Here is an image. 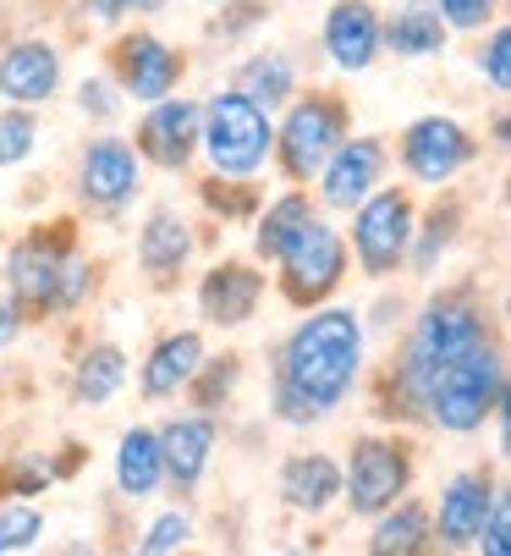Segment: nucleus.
<instances>
[{"instance_id": "f257e3e1", "label": "nucleus", "mask_w": 511, "mask_h": 556, "mask_svg": "<svg viewBox=\"0 0 511 556\" xmlns=\"http://www.w3.org/2000/svg\"><path fill=\"white\" fill-rule=\"evenodd\" d=\"M358 364H363V331L347 308H324L314 320H303L281 353V380H276L281 419L303 425L330 414L353 391Z\"/></svg>"}, {"instance_id": "f03ea898", "label": "nucleus", "mask_w": 511, "mask_h": 556, "mask_svg": "<svg viewBox=\"0 0 511 556\" xmlns=\"http://www.w3.org/2000/svg\"><path fill=\"white\" fill-rule=\"evenodd\" d=\"M418 403L430 408V419L440 430H457V435L462 430H478L489 419V408L500 403V358L478 342L473 353H462L457 364H446Z\"/></svg>"}, {"instance_id": "7ed1b4c3", "label": "nucleus", "mask_w": 511, "mask_h": 556, "mask_svg": "<svg viewBox=\"0 0 511 556\" xmlns=\"http://www.w3.org/2000/svg\"><path fill=\"white\" fill-rule=\"evenodd\" d=\"M484 342V320H478V308L473 303H435L430 314L418 320V331H412V342H407V358H401V386H407V396H423L430 391V380L446 369V364H457L462 353H473Z\"/></svg>"}, {"instance_id": "20e7f679", "label": "nucleus", "mask_w": 511, "mask_h": 556, "mask_svg": "<svg viewBox=\"0 0 511 556\" xmlns=\"http://www.w3.org/2000/svg\"><path fill=\"white\" fill-rule=\"evenodd\" d=\"M270 143H276V132H270L265 105H253L242 89L209 100V116H204V149H209L215 172H226V177L259 172V166H265V154H270Z\"/></svg>"}, {"instance_id": "39448f33", "label": "nucleus", "mask_w": 511, "mask_h": 556, "mask_svg": "<svg viewBox=\"0 0 511 556\" xmlns=\"http://www.w3.org/2000/svg\"><path fill=\"white\" fill-rule=\"evenodd\" d=\"M276 260L286 265V292H292L297 303L324 298V292L341 281V265H347V254H341V237H335L324 220H314V215L292 231V243H286Z\"/></svg>"}, {"instance_id": "423d86ee", "label": "nucleus", "mask_w": 511, "mask_h": 556, "mask_svg": "<svg viewBox=\"0 0 511 556\" xmlns=\"http://www.w3.org/2000/svg\"><path fill=\"white\" fill-rule=\"evenodd\" d=\"M407 237H412V210H407L401 193L363 199V210L353 220V243H358V260H363L369 276L396 270V260L407 254Z\"/></svg>"}, {"instance_id": "0eeeda50", "label": "nucleus", "mask_w": 511, "mask_h": 556, "mask_svg": "<svg viewBox=\"0 0 511 556\" xmlns=\"http://www.w3.org/2000/svg\"><path fill=\"white\" fill-rule=\"evenodd\" d=\"M401 161H407V172L418 182H451L473 161V138L457 122H446V116H423L401 138Z\"/></svg>"}, {"instance_id": "6e6552de", "label": "nucleus", "mask_w": 511, "mask_h": 556, "mask_svg": "<svg viewBox=\"0 0 511 556\" xmlns=\"http://www.w3.org/2000/svg\"><path fill=\"white\" fill-rule=\"evenodd\" d=\"M407 491V457L385 441H358L347 468V502L353 513H385Z\"/></svg>"}, {"instance_id": "1a4fd4ad", "label": "nucleus", "mask_w": 511, "mask_h": 556, "mask_svg": "<svg viewBox=\"0 0 511 556\" xmlns=\"http://www.w3.org/2000/svg\"><path fill=\"white\" fill-rule=\"evenodd\" d=\"M335 143H341V111L330 100H303L281 127V161L292 177H314Z\"/></svg>"}, {"instance_id": "9d476101", "label": "nucleus", "mask_w": 511, "mask_h": 556, "mask_svg": "<svg viewBox=\"0 0 511 556\" xmlns=\"http://www.w3.org/2000/svg\"><path fill=\"white\" fill-rule=\"evenodd\" d=\"M380 166H385V154H380L374 138L335 143V149L324 154V166H319V172H324V204H335V210L363 204L369 188H374V177H380Z\"/></svg>"}, {"instance_id": "9b49d317", "label": "nucleus", "mask_w": 511, "mask_h": 556, "mask_svg": "<svg viewBox=\"0 0 511 556\" xmlns=\"http://www.w3.org/2000/svg\"><path fill=\"white\" fill-rule=\"evenodd\" d=\"M132 193H138V154L122 138L89 143V154H82V199L100 210H116Z\"/></svg>"}, {"instance_id": "f8f14e48", "label": "nucleus", "mask_w": 511, "mask_h": 556, "mask_svg": "<svg viewBox=\"0 0 511 556\" xmlns=\"http://www.w3.org/2000/svg\"><path fill=\"white\" fill-rule=\"evenodd\" d=\"M324 50L335 66L347 72H363L380 50V17L374 7H363V0H341V7H330L324 17Z\"/></svg>"}, {"instance_id": "ddd939ff", "label": "nucleus", "mask_w": 511, "mask_h": 556, "mask_svg": "<svg viewBox=\"0 0 511 556\" xmlns=\"http://www.w3.org/2000/svg\"><path fill=\"white\" fill-rule=\"evenodd\" d=\"M116 72H122V84H127L132 100H165L182 66H177V55H170L159 39L132 34V39L116 45Z\"/></svg>"}, {"instance_id": "4468645a", "label": "nucleus", "mask_w": 511, "mask_h": 556, "mask_svg": "<svg viewBox=\"0 0 511 556\" xmlns=\"http://www.w3.org/2000/svg\"><path fill=\"white\" fill-rule=\"evenodd\" d=\"M143 154L159 166H188V154L199 143V105L193 100H154L143 122Z\"/></svg>"}, {"instance_id": "2eb2a0df", "label": "nucleus", "mask_w": 511, "mask_h": 556, "mask_svg": "<svg viewBox=\"0 0 511 556\" xmlns=\"http://www.w3.org/2000/svg\"><path fill=\"white\" fill-rule=\"evenodd\" d=\"M61 84V55L50 45H12L0 55V94L17 105H44Z\"/></svg>"}, {"instance_id": "dca6fc26", "label": "nucleus", "mask_w": 511, "mask_h": 556, "mask_svg": "<svg viewBox=\"0 0 511 556\" xmlns=\"http://www.w3.org/2000/svg\"><path fill=\"white\" fill-rule=\"evenodd\" d=\"M259 292H265V276H253L242 265H220L204 281L199 303H204V314H209L215 326H242L247 314H253V303H259Z\"/></svg>"}, {"instance_id": "f3484780", "label": "nucleus", "mask_w": 511, "mask_h": 556, "mask_svg": "<svg viewBox=\"0 0 511 556\" xmlns=\"http://www.w3.org/2000/svg\"><path fill=\"white\" fill-rule=\"evenodd\" d=\"M495 507V491L484 480H473V473H462V480H451V491L440 496V540L446 545H473L484 518Z\"/></svg>"}, {"instance_id": "a211bd4d", "label": "nucleus", "mask_w": 511, "mask_h": 556, "mask_svg": "<svg viewBox=\"0 0 511 556\" xmlns=\"http://www.w3.org/2000/svg\"><path fill=\"white\" fill-rule=\"evenodd\" d=\"M199 369H204V342L193 331H177V337H165L154 348V358L143 364V391L149 396H170V391H182Z\"/></svg>"}, {"instance_id": "6ab92c4d", "label": "nucleus", "mask_w": 511, "mask_h": 556, "mask_svg": "<svg viewBox=\"0 0 511 556\" xmlns=\"http://www.w3.org/2000/svg\"><path fill=\"white\" fill-rule=\"evenodd\" d=\"M209 446H215V425L209 419H177L165 435H159V463L177 485H193L204 463H209Z\"/></svg>"}, {"instance_id": "aec40b11", "label": "nucleus", "mask_w": 511, "mask_h": 556, "mask_svg": "<svg viewBox=\"0 0 511 556\" xmlns=\"http://www.w3.org/2000/svg\"><path fill=\"white\" fill-rule=\"evenodd\" d=\"M281 491H286V502H292V507L319 513V507H330V502L341 496V468H335L330 457H319V452L292 457V463H286V473H281Z\"/></svg>"}, {"instance_id": "412c9836", "label": "nucleus", "mask_w": 511, "mask_h": 556, "mask_svg": "<svg viewBox=\"0 0 511 556\" xmlns=\"http://www.w3.org/2000/svg\"><path fill=\"white\" fill-rule=\"evenodd\" d=\"M12 287L28 303H55L61 287V254L44 243V237H28V243L12 254Z\"/></svg>"}, {"instance_id": "4be33fe9", "label": "nucleus", "mask_w": 511, "mask_h": 556, "mask_svg": "<svg viewBox=\"0 0 511 556\" xmlns=\"http://www.w3.org/2000/svg\"><path fill=\"white\" fill-rule=\"evenodd\" d=\"M159 473H165V463H159V435H154V430H127V435H122V452H116V480H122V491H127V496H149V491L159 485Z\"/></svg>"}, {"instance_id": "5701e85b", "label": "nucleus", "mask_w": 511, "mask_h": 556, "mask_svg": "<svg viewBox=\"0 0 511 556\" xmlns=\"http://www.w3.org/2000/svg\"><path fill=\"white\" fill-rule=\"evenodd\" d=\"M188 254H193V237H188V226H182L177 215H154V220L143 226V237H138V260H143V270H154V276H170Z\"/></svg>"}, {"instance_id": "b1692460", "label": "nucleus", "mask_w": 511, "mask_h": 556, "mask_svg": "<svg viewBox=\"0 0 511 556\" xmlns=\"http://www.w3.org/2000/svg\"><path fill=\"white\" fill-rule=\"evenodd\" d=\"M385 39H391L396 55H435L446 45V23L435 12V0H412L407 12H396V23H391Z\"/></svg>"}, {"instance_id": "393cba45", "label": "nucleus", "mask_w": 511, "mask_h": 556, "mask_svg": "<svg viewBox=\"0 0 511 556\" xmlns=\"http://www.w3.org/2000/svg\"><path fill=\"white\" fill-rule=\"evenodd\" d=\"M242 94L253 100V105H281L286 94H292V61L286 55H259V61H247L242 66Z\"/></svg>"}, {"instance_id": "a878e982", "label": "nucleus", "mask_w": 511, "mask_h": 556, "mask_svg": "<svg viewBox=\"0 0 511 556\" xmlns=\"http://www.w3.org/2000/svg\"><path fill=\"white\" fill-rule=\"evenodd\" d=\"M385 513H391V518H385V523L374 529V540H369L380 556H391V551H418L423 540H430V513H423V507H412V502L396 507V502H391Z\"/></svg>"}, {"instance_id": "bb28decb", "label": "nucleus", "mask_w": 511, "mask_h": 556, "mask_svg": "<svg viewBox=\"0 0 511 556\" xmlns=\"http://www.w3.org/2000/svg\"><path fill=\"white\" fill-rule=\"evenodd\" d=\"M122 380H127V358L116 348H94L89 358H82V369H77V396L82 403H111Z\"/></svg>"}, {"instance_id": "cd10ccee", "label": "nucleus", "mask_w": 511, "mask_h": 556, "mask_svg": "<svg viewBox=\"0 0 511 556\" xmlns=\"http://www.w3.org/2000/svg\"><path fill=\"white\" fill-rule=\"evenodd\" d=\"M303 220H308V199H303V193H286V199L259 220V254H265V260H276V254L292 243V231H297Z\"/></svg>"}, {"instance_id": "c85d7f7f", "label": "nucleus", "mask_w": 511, "mask_h": 556, "mask_svg": "<svg viewBox=\"0 0 511 556\" xmlns=\"http://www.w3.org/2000/svg\"><path fill=\"white\" fill-rule=\"evenodd\" d=\"M34 143H39V127H34L28 111H7V116H0V166L28 161Z\"/></svg>"}, {"instance_id": "c756f323", "label": "nucleus", "mask_w": 511, "mask_h": 556, "mask_svg": "<svg viewBox=\"0 0 511 556\" xmlns=\"http://www.w3.org/2000/svg\"><path fill=\"white\" fill-rule=\"evenodd\" d=\"M39 540V513L34 507H7L0 513V551H28Z\"/></svg>"}, {"instance_id": "7c9ffc66", "label": "nucleus", "mask_w": 511, "mask_h": 556, "mask_svg": "<svg viewBox=\"0 0 511 556\" xmlns=\"http://www.w3.org/2000/svg\"><path fill=\"white\" fill-rule=\"evenodd\" d=\"M188 534H193V523H188L182 513H165V518H154V523H149L143 551H149V556H159V551H182V545H188Z\"/></svg>"}, {"instance_id": "2f4dec72", "label": "nucleus", "mask_w": 511, "mask_h": 556, "mask_svg": "<svg viewBox=\"0 0 511 556\" xmlns=\"http://www.w3.org/2000/svg\"><path fill=\"white\" fill-rule=\"evenodd\" d=\"M435 12L446 28H484V17L495 12V0H435Z\"/></svg>"}, {"instance_id": "473e14b6", "label": "nucleus", "mask_w": 511, "mask_h": 556, "mask_svg": "<svg viewBox=\"0 0 511 556\" xmlns=\"http://www.w3.org/2000/svg\"><path fill=\"white\" fill-rule=\"evenodd\" d=\"M506 55H511V34H506V28H495V39H489V55H484V66H489V84H495L500 94L511 89V61H506Z\"/></svg>"}, {"instance_id": "72a5a7b5", "label": "nucleus", "mask_w": 511, "mask_h": 556, "mask_svg": "<svg viewBox=\"0 0 511 556\" xmlns=\"http://www.w3.org/2000/svg\"><path fill=\"white\" fill-rule=\"evenodd\" d=\"M159 7H165V0H82V12L100 17V23H116L127 12H159Z\"/></svg>"}, {"instance_id": "f704fd0d", "label": "nucleus", "mask_w": 511, "mask_h": 556, "mask_svg": "<svg viewBox=\"0 0 511 556\" xmlns=\"http://www.w3.org/2000/svg\"><path fill=\"white\" fill-rule=\"evenodd\" d=\"M506 534H511V513H506V502H495L489 518H484V529H478V545H484L489 556H500V551H506Z\"/></svg>"}, {"instance_id": "c9c22d12", "label": "nucleus", "mask_w": 511, "mask_h": 556, "mask_svg": "<svg viewBox=\"0 0 511 556\" xmlns=\"http://www.w3.org/2000/svg\"><path fill=\"white\" fill-rule=\"evenodd\" d=\"M82 287H89V265L82 260H61V287H55V303H77Z\"/></svg>"}, {"instance_id": "e433bc0d", "label": "nucleus", "mask_w": 511, "mask_h": 556, "mask_svg": "<svg viewBox=\"0 0 511 556\" xmlns=\"http://www.w3.org/2000/svg\"><path fill=\"white\" fill-rule=\"evenodd\" d=\"M82 111H94V116H111L116 111V100H111V84H82Z\"/></svg>"}, {"instance_id": "4c0bfd02", "label": "nucleus", "mask_w": 511, "mask_h": 556, "mask_svg": "<svg viewBox=\"0 0 511 556\" xmlns=\"http://www.w3.org/2000/svg\"><path fill=\"white\" fill-rule=\"evenodd\" d=\"M12 337H17V308L0 303V342H12Z\"/></svg>"}]
</instances>
